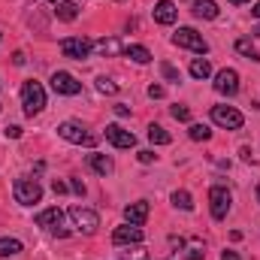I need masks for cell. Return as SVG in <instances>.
Wrapping results in <instances>:
<instances>
[{
    "mask_svg": "<svg viewBox=\"0 0 260 260\" xmlns=\"http://www.w3.org/2000/svg\"><path fill=\"white\" fill-rule=\"evenodd\" d=\"M52 3H61V0H52Z\"/></svg>",
    "mask_w": 260,
    "mask_h": 260,
    "instance_id": "cell-45",
    "label": "cell"
},
{
    "mask_svg": "<svg viewBox=\"0 0 260 260\" xmlns=\"http://www.w3.org/2000/svg\"><path fill=\"white\" fill-rule=\"evenodd\" d=\"M136 157H139V164H154V157H157V154H154V151H148V148H145V151H139V154H136Z\"/></svg>",
    "mask_w": 260,
    "mask_h": 260,
    "instance_id": "cell-33",
    "label": "cell"
},
{
    "mask_svg": "<svg viewBox=\"0 0 260 260\" xmlns=\"http://www.w3.org/2000/svg\"><path fill=\"white\" fill-rule=\"evenodd\" d=\"M124 55H127L133 64H148L151 61V52L145 46H124Z\"/></svg>",
    "mask_w": 260,
    "mask_h": 260,
    "instance_id": "cell-20",
    "label": "cell"
},
{
    "mask_svg": "<svg viewBox=\"0 0 260 260\" xmlns=\"http://www.w3.org/2000/svg\"><path fill=\"white\" fill-rule=\"evenodd\" d=\"M251 15H254V18H260V0L254 3V9H251Z\"/></svg>",
    "mask_w": 260,
    "mask_h": 260,
    "instance_id": "cell-41",
    "label": "cell"
},
{
    "mask_svg": "<svg viewBox=\"0 0 260 260\" xmlns=\"http://www.w3.org/2000/svg\"><path fill=\"white\" fill-rule=\"evenodd\" d=\"M148 139H151L154 145H170V142H173V136L160 127V124H148Z\"/></svg>",
    "mask_w": 260,
    "mask_h": 260,
    "instance_id": "cell-24",
    "label": "cell"
},
{
    "mask_svg": "<svg viewBox=\"0 0 260 260\" xmlns=\"http://www.w3.org/2000/svg\"><path fill=\"white\" fill-rule=\"evenodd\" d=\"M182 248H188V254H185V257L188 260H203L206 257V242H203V239H185V245H182Z\"/></svg>",
    "mask_w": 260,
    "mask_h": 260,
    "instance_id": "cell-19",
    "label": "cell"
},
{
    "mask_svg": "<svg viewBox=\"0 0 260 260\" xmlns=\"http://www.w3.org/2000/svg\"><path fill=\"white\" fill-rule=\"evenodd\" d=\"M55 15H58L61 21H76V18H79V6L70 3V0H61L58 9H55Z\"/></svg>",
    "mask_w": 260,
    "mask_h": 260,
    "instance_id": "cell-22",
    "label": "cell"
},
{
    "mask_svg": "<svg viewBox=\"0 0 260 260\" xmlns=\"http://www.w3.org/2000/svg\"><path fill=\"white\" fill-rule=\"evenodd\" d=\"M97 91H100V94H118V85H115L112 79L100 76V79H97Z\"/></svg>",
    "mask_w": 260,
    "mask_h": 260,
    "instance_id": "cell-30",
    "label": "cell"
},
{
    "mask_svg": "<svg viewBox=\"0 0 260 260\" xmlns=\"http://www.w3.org/2000/svg\"><path fill=\"white\" fill-rule=\"evenodd\" d=\"M164 94H167V91H164V85H148V97H151V100H160Z\"/></svg>",
    "mask_w": 260,
    "mask_h": 260,
    "instance_id": "cell-32",
    "label": "cell"
},
{
    "mask_svg": "<svg viewBox=\"0 0 260 260\" xmlns=\"http://www.w3.org/2000/svg\"><path fill=\"white\" fill-rule=\"evenodd\" d=\"M21 242L18 239H9V236H3L0 239V257H15V254H21Z\"/></svg>",
    "mask_w": 260,
    "mask_h": 260,
    "instance_id": "cell-23",
    "label": "cell"
},
{
    "mask_svg": "<svg viewBox=\"0 0 260 260\" xmlns=\"http://www.w3.org/2000/svg\"><path fill=\"white\" fill-rule=\"evenodd\" d=\"M121 260H151V257H148V251H142L139 245H133V248L127 245V251H121Z\"/></svg>",
    "mask_w": 260,
    "mask_h": 260,
    "instance_id": "cell-29",
    "label": "cell"
},
{
    "mask_svg": "<svg viewBox=\"0 0 260 260\" xmlns=\"http://www.w3.org/2000/svg\"><path fill=\"white\" fill-rule=\"evenodd\" d=\"M230 3H233V6H242V3H248V0H230Z\"/></svg>",
    "mask_w": 260,
    "mask_h": 260,
    "instance_id": "cell-42",
    "label": "cell"
},
{
    "mask_svg": "<svg viewBox=\"0 0 260 260\" xmlns=\"http://www.w3.org/2000/svg\"><path fill=\"white\" fill-rule=\"evenodd\" d=\"M21 106H24V115H30V118L46 109V88L37 79H27L21 85Z\"/></svg>",
    "mask_w": 260,
    "mask_h": 260,
    "instance_id": "cell-1",
    "label": "cell"
},
{
    "mask_svg": "<svg viewBox=\"0 0 260 260\" xmlns=\"http://www.w3.org/2000/svg\"><path fill=\"white\" fill-rule=\"evenodd\" d=\"M52 191H55V194H67V185H64V182H58V179H55V182H52Z\"/></svg>",
    "mask_w": 260,
    "mask_h": 260,
    "instance_id": "cell-37",
    "label": "cell"
},
{
    "mask_svg": "<svg viewBox=\"0 0 260 260\" xmlns=\"http://www.w3.org/2000/svg\"><path fill=\"white\" fill-rule=\"evenodd\" d=\"M94 52H97V55H103V58H115V55H121V52H124V43H121L118 37H103V40H97V43H94Z\"/></svg>",
    "mask_w": 260,
    "mask_h": 260,
    "instance_id": "cell-16",
    "label": "cell"
},
{
    "mask_svg": "<svg viewBox=\"0 0 260 260\" xmlns=\"http://www.w3.org/2000/svg\"><path fill=\"white\" fill-rule=\"evenodd\" d=\"M58 136L73 142V145H97V136L88 133L85 124H79V121H61L58 124Z\"/></svg>",
    "mask_w": 260,
    "mask_h": 260,
    "instance_id": "cell-3",
    "label": "cell"
},
{
    "mask_svg": "<svg viewBox=\"0 0 260 260\" xmlns=\"http://www.w3.org/2000/svg\"><path fill=\"white\" fill-rule=\"evenodd\" d=\"M115 115H121V118H124V115H130V109L124 106V103H118V106H115Z\"/></svg>",
    "mask_w": 260,
    "mask_h": 260,
    "instance_id": "cell-39",
    "label": "cell"
},
{
    "mask_svg": "<svg viewBox=\"0 0 260 260\" xmlns=\"http://www.w3.org/2000/svg\"><path fill=\"white\" fill-rule=\"evenodd\" d=\"M251 34H254V37H257V40H260V24H257V27H254V30H251Z\"/></svg>",
    "mask_w": 260,
    "mask_h": 260,
    "instance_id": "cell-43",
    "label": "cell"
},
{
    "mask_svg": "<svg viewBox=\"0 0 260 260\" xmlns=\"http://www.w3.org/2000/svg\"><path fill=\"white\" fill-rule=\"evenodd\" d=\"M70 191H76V194H85V185H82L79 179H73V182H70Z\"/></svg>",
    "mask_w": 260,
    "mask_h": 260,
    "instance_id": "cell-36",
    "label": "cell"
},
{
    "mask_svg": "<svg viewBox=\"0 0 260 260\" xmlns=\"http://www.w3.org/2000/svg\"><path fill=\"white\" fill-rule=\"evenodd\" d=\"M239 154H242V160H248V164H254V154H251V148H248V145H242V151H239Z\"/></svg>",
    "mask_w": 260,
    "mask_h": 260,
    "instance_id": "cell-35",
    "label": "cell"
},
{
    "mask_svg": "<svg viewBox=\"0 0 260 260\" xmlns=\"http://www.w3.org/2000/svg\"><path fill=\"white\" fill-rule=\"evenodd\" d=\"M215 91L224 97H236L239 94V73L236 70H221L215 73Z\"/></svg>",
    "mask_w": 260,
    "mask_h": 260,
    "instance_id": "cell-11",
    "label": "cell"
},
{
    "mask_svg": "<svg viewBox=\"0 0 260 260\" xmlns=\"http://www.w3.org/2000/svg\"><path fill=\"white\" fill-rule=\"evenodd\" d=\"M173 206L182 209V212H191V209H194V200H191L188 191H173Z\"/></svg>",
    "mask_w": 260,
    "mask_h": 260,
    "instance_id": "cell-26",
    "label": "cell"
},
{
    "mask_svg": "<svg viewBox=\"0 0 260 260\" xmlns=\"http://www.w3.org/2000/svg\"><path fill=\"white\" fill-rule=\"evenodd\" d=\"M0 109H3V106H0Z\"/></svg>",
    "mask_w": 260,
    "mask_h": 260,
    "instance_id": "cell-46",
    "label": "cell"
},
{
    "mask_svg": "<svg viewBox=\"0 0 260 260\" xmlns=\"http://www.w3.org/2000/svg\"><path fill=\"white\" fill-rule=\"evenodd\" d=\"M88 167H91L97 176H103V179L115 170V167H112V160H109L106 154H97V151H94V154H88Z\"/></svg>",
    "mask_w": 260,
    "mask_h": 260,
    "instance_id": "cell-17",
    "label": "cell"
},
{
    "mask_svg": "<svg viewBox=\"0 0 260 260\" xmlns=\"http://www.w3.org/2000/svg\"><path fill=\"white\" fill-rule=\"evenodd\" d=\"M52 88H55V94H64V97L82 94V82H79L73 73H64V70H58V73L52 76Z\"/></svg>",
    "mask_w": 260,
    "mask_h": 260,
    "instance_id": "cell-10",
    "label": "cell"
},
{
    "mask_svg": "<svg viewBox=\"0 0 260 260\" xmlns=\"http://www.w3.org/2000/svg\"><path fill=\"white\" fill-rule=\"evenodd\" d=\"M257 203H260V185H257Z\"/></svg>",
    "mask_w": 260,
    "mask_h": 260,
    "instance_id": "cell-44",
    "label": "cell"
},
{
    "mask_svg": "<svg viewBox=\"0 0 260 260\" xmlns=\"http://www.w3.org/2000/svg\"><path fill=\"white\" fill-rule=\"evenodd\" d=\"M170 112H173L176 121H191V109H188V106H173Z\"/></svg>",
    "mask_w": 260,
    "mask_h": 260,
    "instance_id": "cell-31",
    "label": "cell"
},
{
    "mask_svg": "<svg viewBox=\"0 0 260 260\" xmlns=\"http://www.w3.org/2000/svg\"><path fill=\"white\" fill-rule=\"evenodd\" d=\"M142 239H145V233L139 227H133V224H121V227L112 230V242L115 245H139Z\"/></svg>",
    "mask_w": 260,
    "mask_h": 260,
    "instance_id": "cell-12",
    "label": "cell"
},
{
    "mask_svg": "<svg viewBox=\"0 0 260 260\" xmlns=\"http://www.w3.org/2000/svg\"><path fill=\"white\" fill-rule=\"evenodd\" d=\"M221 260H242V257H239L236 251H224V254H221Z\"/></svg>",
    "mask_w": 260,
    "mask_h": 260,
    "instance_id": "cell-40",
    "label": "cell"
},
{
    "mask_svg": "<svg viewBox=\"0 0 260 260\" xmlns=\"http://www.w3.org/2000/svg\"><path fill=\"white\" fill-rule=\"evenodd\" d=\"M209 115H212V121H215L218 127H224V130H242V124H245L242 112L233 109V106H212Z\"/></svg>",
    "mask_w": 260,
    "mask_h": 260,
    "instance_id": "cell-6",
    "label": "cell"
},
{
    "mask_svg": "<svg viewBox=\"0 0 260 260\" xmlns=\"http://www.w3.org/2000/svg\"><path fill=\"white\" fill-rule=\"evenodd\" d=\"M236 52H239V55H245L248 61H257V64H260V52L254 49V43H251L248 37H239V40H236Z\"/></svg>",
    "mask_w": 260,
    "mask_h": 260,
    "instance_id": "cell-21",
    "label": "cell"
},
{
    "mask_svg": "<svg viewBox=\"0 0 260 260\" xmlns=\"http://www.w3.org/2000/svg\"><path fill=\"white\" fill-rule=\"evenodd\" d=\"M61 224H64V212H61L58 206H52V209H43V212L37 215V227H43V230H52L55 236H70V230H64Z\"/></svg>",
    "mask_w": 260,
    "mask_h": 260,
    "instance_id": "cell-9",
    "label": "cell"
},
{
    "mask_svg": "<svg viewBox=\"0 0 260 260\" xmlns=\"http://www.w3.org/2000/svg\"><path fill=\"white\" fill-rule=\"evenodd\" d=\"M191 76H194V79H209V76H212V64H209L206 58H194V61H191Z\"/></svg>",
    "mask_w": 260,
    "mask_h": 260,
    "instance_id": "cell-25",
    "label": "cell"
},
{
    "mask_svg": "<svg viewBox=\"0 0 260 260\" xmlns=\"http://www.w3.org/2000/svg\"><path fill=\"white\" fill-rule=\"evenodd\" d=\"M61 52L70 61H85L94 52V43L85 40V37H67V40H61Z\"/></svg>",
    "mask_w": 260,
    "mask_h": 260,
    "instance_id": "cell-7",
    "label": "cell"
},
{
    "mask_svg": "<svg viewBox=\"0 0 260 260\" xmlns=\"http://www.w3.org/2000/svg\"><path fill=\"white\" fill-rule=\"evenodd\" d=\"M218 3L215 0H197L194 3V15L197 18H206V21H212V18H218Z\"/></svg>",
    "mask_w": 260,
    "mask_h": 260,
    "instance_id": "cell-18",
    "label": "cell"
},
{
    "mask_svg": "<svg viewBox=\"0 0 260 260\" xmlns=\"http://www.w3.org/2000/svg\"><path fill=\"white\" fill-rule=\"evenodd\" d=\"M70 221H73V227L79 230V233H85V236H91V233H97V227H100V215L97 212H91V209H82V206H73L70 212Z\"/></svg>",
    "mask_w": 260,
    "mask_h": 260,
    "instance_id": "cell-4",
    "label": "cell"
},
{
    "mask_svg": "<svg viewBox=\"0 0 260 260\" xmlns=\"http://www.w3.org/2000/svg\"><path fill=\"white\" fill-rule=\"evenodd\" d=\"M188 136H191L194 142H209V139H212V130L206 127V124H191Z\"/></svg>",
    "mask_w": 260,
    "mask_h": 260,
    "instance_id": "cell-27",
    "label": "cell"
},
{
    "mask_svg": "<svg viewBox=\"0 0 260 260\" xmlns=\"http://www.w3.org/2000/svg\"><path fill=\"white\" fill-rule=\"evenodd\" d=\"M115 148H133L136 145V136L130 133V130H124V127H118V124H106V133H103Z\"/></svg>",
    "mask_w": 260,
    "mask_h": 260,
    "instance_id": "cell-13",
    "label": "cell"
},
{
    "mask_svg": "<svg viewBox=\"0 0 260 260\" xmlns=\"http://www.w3.org/2000/svg\"><path fill=\"white\" fill-rule=\"evenodd\" d=\"M3 133H6L9 139H18V136H21V127H18V124H9V127L3 130Z\"/></svg>",
    "mask_w": 260,
    "mask_h": 260,
    "instance_id": "cell-34",
    "label": "cell"
},
{
    "mask_svg": "<svg viewBox=\"0 0 260 260\" xmlns=\"http://www.w3.org/2000/svg\"><path fill=\"white\" fill-rule=\"evenodd\" d=\"M124 221L133 224V227H142V224L148 221V200H136V203H130L127 209H124Z\"/></svg>",
    "mask_w": 260,
    "mask_h": 260,
    "instance_id": "cell-14",
    "label": "cell"
},
{
    "mask_svg": "<svg viewBox=\"0 0 260 260\" xmlns=\"http://www.w3.org/2000/svg\"><path fill=\"white\" fill-rule=\"evenodd\" d=\"M230 206H233V194L224 185H212L209 188V209H212V218L215 221H224L230 215Z\"/></svg>",
    "mask_w": 260,
    "mask_h": 260,
    "instance_id": "cell-2",
    "label": "cell"
},
{
    "mask_svg": "<svg viewBox=\"0 0 260 260\" xmlns=\"http://www.w3.org/2000/svg\"><path fill=\"white\" fill-rule=\"evenodd\" d=\"M24 61H27V58H24V52H15V55H12V64H15V67H21Z\"/></svg>",
    "mask_w": 260,
    "mask_h": 260,
    "instance_id": "cell-38",
    "label": "cell"
},
{
    "mask_svg": "<svg viewBox=\"0 0 260 260\" xmlns=\"http://www.w3.org/2000/svg\"><path fill=\"white\" fill-rule=\"evenodd\" d=\"M12 194H15V203H21V206H34V203L43 200V188H40L37 179H15Z\"/></svg>",
    "mask_w": 260,
    "mask_h": 260,
    "instance_id": "cell-5",
    "label": "cell"
},
{
    "mask_svg": "<svg viewBox=\"0 0 260 260\" xmlns=\"http://www.w3.org/2000/svg\"><path fill=\"white\" fill-rule=\"evenodd\" d=\"M160 73H164V79H167V82H176V85L182 82V73L170 64V61H160Z\"/></svg>",
    "mask_w": 260,
    "mask_h": 260,
    "instance_id": "cell-28",
    "label": "cell"
},
{
    "mask_svg": "<svg viewBox=\"0 0 260 260\" xmlns=\"http://www.w3.org/2000/svg\"><path fill=\"white\" fill-rule=\"evenodd\" d=\"M151 12H154V21H157V24H173V21L179 18V9H176L173 0H157Z\"/></svg>",
    "mask_w": 260,
    "mask_h": 260,
    "instance_id": "cell-15",
    "label": "cell"
},
{
    "mask_svg": "<svg viewBox=\"0 0 260 260\" xmlns=\"http://www.w3.org/2000/svg\"><path fill=\"white\" fill-rule=\"evenodd\" d=\"M173 43L182 46V49H191L197 55H206V52H209V43L203 40V34H197L194 27H179L176 37H173Z\"/></svg>",
    "mask_w": 260,
    "mask_h": 260,
    "instance_id": "cell-8",
    "label": "cell"
}]
</instances>
